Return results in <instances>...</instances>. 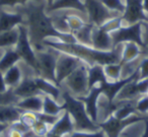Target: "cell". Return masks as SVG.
<instances>
[{
	"label": "cell",
	"mask_w": 148,
	"mask_h": 137,
	"mask_svg": "<svg viewBox=\"0 0 148 137\" xmlns=\"http://www.w3.org/2000/svg\"><path fill=\"white\" fill-rule=\"evenodd\" d=\"M9 126L10 125L8 124H3V123H0V136L3 134V133L5 132V131L7 130V129L9 128Z\"/></svg>",
	"instance_id": "obj_43"
},
{
	"label": "cell",
	"mask_w": 148,
	"mask_h": 137,
	"mask_svg": "<svg viewBox=\"0 0 148 137\" xmlns=\"http://www.w3.org/2000/svg\"><path fill=\"white\" fill-rule=\"evenodd\" d=\"M19 39L18 27L10 31L0 33V50L15 48Z\"/></svg>",
	"instance_id": "obj_25"
},
{
	"label": "cell",
	"mask_w": 148,
	"mask_h": 137,
	"mask_svg": "<svg viewBox=\"0 0 148 137\" xmlns=\"http://www.w3.org/2000/svg\"><path fill=\"white\" fill-rule=\"evenodd\" d=\"M59 51L46 47L45 50L36 51L39 68V76L57 84L56 81V65ZM58 85V84H57Z\"/></svg>",
	"instance_id": "obj_7"
},
{
	"label": "cell",
	"mask_w": 148,
	"mask_h": 137,
	"mask_svg": "<svg viewBox=\"0 0 148 137\" xmlns=\"http://www.w3.org/2000/svg\"><path fill=\"white\" fill-rule=\"evenodd\" d=\"M143 7L145 12L148 14V0H143Z\"/></svg>",
	"instance_id": "obj_47"
},
{
	"label": "cell",
	"mask_w": 148,
	"mask_h": 137,
	"mask_svg": "<svg viewBox=\"0 0 148 137\" xmlns=\"http://www.w3.org/2000/svg\"><path fill=\"white\" fill-rule=\"evenodd\" d=\"M138 71H139V79L148 78V57H144L141 59Z\"/></svg>",
	"instance_id": "obj_40"
},
{
	"label": "cell",
	"mask_w": 148,
	"mask_h": 137,
	"mask_svg": "<svg viewBox=\"0 0 148 137\" xmlns=\"http://www.w3.org/2000/svg\"><path fill=\"white\" fill-rule=\"evenodd\" d=\"M35 82L37 84V87L39 88V90L43 96H49L51 98H53L54 100L57 101V102L62 101V92L59 85L50 81V80L41 77V76H35Z\"/></svg>",
	"instance_id": "obj_17"
},
{
	"label": "cell",
	"mask_w": 148,
	"mask_h": 137,
	"mask_svg": "<svg viewBox=\"0 0 148 137\" xmlns=\"http://www.w3.org/2000/svg\"><path fill=\"white\" fill-rule=\"evenodd\" d=\"M23 70V69H21ZM23 79H21V83L16 86L15 88H13V92L16 96H18L19 98H25L29 96H43L41 94V92L39 90V88L37 87V84L35 82V76L36 73L33 69L29 66L27 72H25L23 70Z\"/></svg>",
	"instance_id": "obj_12"
},
{
	"label": "cell",
	"mask_w": 148,
	"mask_h": 137,
	"mask_svg": "<svg viewBox=\"0 0 148 137\" xmlns=\"http://www.w3.org/2000/svg\"><path fill=\"white\" fill-rule=\"evenodd\" d=\"M9 88L7 87L6 82H5L4 79V74H3V72L0 71V92H5Z\"/></svg>",
	"instance_id": "obj_41"
},
{
	"label": "cell",
	"mask_w": 148,
	"mask_h": 137,
	"mask_svg": "<svg viewBox=\"0 0 148 137\" xmlns=\"http://www.w3.org/2000/svg\"><path fill=\"white\" fill-rule=\"evenodd\" d=\"M136 110L139 114H147L148 113V94H143L139 96L136 101Z\"/></svg>",
	"instance_id": "obj_37"
},
{
	"label": "cell",
	"mask_w": 148,
	"mask_h": 137,
	"mask_svg": "<svg viewBox=\"0 0 148 137\" xmlns=\"http://www.w3.org/2000/svg\"><path fill=\"white\" fill-rule=\"evenodd\" d=\"M145 130H144V133L142 135V137H148V119L145 118Z\"/></svg>",
	"instance_id": "obj_45"
},
{
	"label": "cell",
	"mask_w": 148,
	"mask_h": 137,
	"mask_svg": "<svg viewBox=\"0 0 148 137\" xmlns=\"http://www.w3.org/2000/svg\"><path fill=\"white\" fill-rule=\"evenodd\" d=\"M15 106L25 112L40 113L43 111V96H34L21 98Z\"/></svg>",
	"instance_id": "obj_20"
},
{
	"label": "cell",
	"mask_w": 148,
	"mask_h": 137,
	"mask_svg": "<svg viewBox=\"0 0 148 137\" xmlns=\"http://www.w3.org/2000/svg\"><path fill=\"white\" fill-rule=\"evenodd\" d=\"M147 94H148V92H147Z\"/></svg>",
	"instance_id": "obj_51"
},
{
	"label": "cell",
	"mask_w": 148,
	"mask_h": 137,
	"mask_svg": "<svg viewBox=\"0 0 148 137\" xmlns=\"http://www.w3.org/2000/svg\"><path fill=\"white\" fill-rule=\"evenodd\" d=\"M52 23L53 25L56 30H57L59 33L62 34H71L70 33V30L68 28L67 21H66L65 13H60V14H55L52 15Z\"/></svg>",
	"instance_id": "obj_31"
},
{
	"label": "cell",
	"mask_w": 148,
	"mask_h": 137,
	"mask_svg": "<svg viewBox=\"0 0 148 137\" xmlns=\"http://www.w3.org/2000/svg\"><path fill=\"white\" fill-rule=\"evenodd\" d=\"M31 130L34 132V134L37 135L39 137H45L47 135V133L51 130V126H49L46 123L42 122L38 119L37 121L35 122V124L32 126Z\"/></svg>",
	"instance_id": "obj_35"
},
{
	"label": "cell",
	"mask_w": 148,
	"mask_h": 137,
	"mask_svg": "<svg viewBox=\"0 0 148 137\" xmlns=\"http://www.w3.org/2000/svg\"><path fill=\"white\" fill-rule=\"evenodd\" d=\"M21 25H25V17L21 11L7 12L0 8V33L10 31Z\"/></svg>",
	"instance_id": "obj_15"
},
{
	"label": "cell",
	"mask_w": 148,
	"mask_h": 137,
	"mask_svg": "<svg viewBox=\"0 0 148 137\" xmlns=\"http://www.w3.org/2000/svg\"><path fill=\"white\" fill-rule=\"evenodd\" d=\"M19 11L25 17V27L27 28L29 41L36 51L45 50L43 42L50 38H55L56 41L65 44L77 43L73 34L59 33L54 28L52 17L47 15L46 4L43 2H27Z\"/></svg>",
	"instance_id": "obj_1"
},
{
	"label": "cell",
	"mask_w": 148,
	"mask_h": 137,
	"mask_svg": "<svg viewBox=\"0 0 148 137\" xmlns=\"http://www.w3.org/2000/svg\"><path fill=\"white\" fill-rule=\"evenodd\" d=\"M122 69L123 64L120 63H111L103 66L106 76L109 81H118L122 79Z\"/></svg>",
	"instance_id": "obj_29"
},
{
	"label": "cell",
	"mask_w": 148,
	"mask_h": 137,
	"mask_svg": "<svg viewBox=\"0 0 148 137\" xmlns=\"http://www.w3.org/2000/svg\"><path fill=\"white\" fill-rule=\"evenodd\" d=\"M6 133H7V136L8 137H25V134L21 133L19 131L15 130V129L10 128V127L7 129Z\"/></svg>",
	"instance_id": "obj_42"
},
{
	"label": "cell",
	"mask_w": 148,
	"mask_h": 137,
	"mask_svg": "<svg viewBox=\"0 0 148 137\" xmlns=\"http://www.w3.org/2000/svg\"><path fill=\"white\" fill-rule=\"evenodd\" d=\"M19 100L10 88L5 92H0V106H15Z\"/></svg>",
	"instance_id": "obj_32"
},
{
	"label": "cell",
	"mask_w": 148,
	"mask_h": 137,
	"mask_svg": "<svg viewBox=\"0 0 148 137\" xmlns=\"http://www.w3.org/2000/svg\"><path fill=\"white\" fill-rule=\"evenodd\" d=\"M21 61L18 53L15 51L14 48L12 49H5L2 55L0 57V71L6 72L9 68L13 67Z\"/></svg>",
	"instance_id": "obj_22"
},
{
	"label": "cell",
	"mask_w": 148,
	"mask_h": 137,
	"mask_svg": "<svg viewBox=\"0 0 148 137\" xmlns=\"http://www.w3.org/2000/svg\"><path fill=\"white\" fill-rule=\"evenodd\" d=\"M142 48L139 45L133 42H128L123 44V51H122V59L121 63H128L134 60H137L141 57Z\"/></svg>",
	"instance_id": "obj_24"
},
{
	"label": "cell",
	"mask_w": 148,
	"mask_h": 137,
	"mask_svg": "<svg viewBox=\"0 0 148 137\" xmlns=\"http://www.w3.org/2000/svg\"><path fill=\"white\" fill-rule=\"evenodd\" d=\"M122 25H123V21H122V17H121V15H120V17H114V19L108 21L107 23H105L99 28H101V29L105 32H107V33L112 34L115 31H117V30H119Z\"/></svg>",
	"instance_id": "obj_34"
},
{
	"label": "cell",
	"mask_w": 148,
	"mask_h": 137,
	"mask_svg": "<svg viewBox=\"0 0 148 137\" xmlns=\"http://www.w3.org/2000/svg\"><path fill=\"white\" fill-rule=\"evenodd\" d=\"M83 63L82 60L75 56L59 51L56 65V81L58 85H61L62 82Z\"/></svg>",
	"instance_id": "obj_9"
},
{
	"label": "cell",
	"mask_w": 148,
	"mask_h": 137,
	"mask_svg": "<svg viewBox=\"0 0 148 137\" xmlns=\"http://www.w3.org/2000/svg\"><path fill=\"white\" fill-rule=\"evenodd\" d=\"M95 27V25L86 21L85 25H83L79 31L73 33L77 43L81 44V45H85V46L91 47V34H92V30Z\"/></svg>",
	"instance_id": "obj_28"
},
{
	"label": "cell",
	"mask_w": 148,
	"mask_h": 137,
	"mask_svg": "<svg viewBox=\"0 0 148 137\" xmlns=\"http://www.w3.org/2000/svg\"><path fill=\"white\" fill-rule=\"evenodd\" d=\"M45 137H63V136H61V135H58V134H55V133H53L52 131H49Z\"/></svg>",
	"instance_id": "obj_46"
},
{
	"label": "cell",
	"mask_w": 148,
	"mask_h": 137,
	"mask_svg": "<svg viewBox=\"0 0 148 137\" xmlns=\"http://www.w3.org/2000/svg\"><path fill=\"white\" fill-rule=\"evenodd\" d=\"M6 131H7V130H6ZM6 131H5V132L3 133V134L1 135V136H0V137H8V136H7V133H6Z\"/></svg>",
	"instance_id": "obj_49"
},
{
	"label": "cell",
	"mask_w": 148,
	"mask_h": 137,
	"mask_svg": "<svg viewBox=\"0 0 148 137\" xmlns=\"http://www.w3.org/2000/svg\"><path fill=\"white\" fill-rule=\"evenodd\" d=\"M4 79L6 82V85L8 88L13 89L15 88L19 83H21V79H23V70H21V64H16L13 67L9 68L6 72H4Z\"/></svg>",
	"instance_id": "obj_26"
},
{
	"label": "cell",
	"mask_w": 148,
	"mask_h": 137,
	"mask_svg": "<svg viewBox=\"0 0 148 137\" xmlns=\"http://www.w3.org/2000/svg\"><path fill=\"white\" fill-rule=\"evenodd\" d=\"M109 81L106 76L103 66L99 64L89 66L88 67V88L89 90L97 85H101L105 82Z\"/></svg>",
	"instance_id": "obj_21"
},
{
	"label": "cell",
	"mask_w": 148,
	"mask_h": 137,
	"mask_svg": "<svg viewBox=\"0 0 148 137\" xmlns=\"http://www.w3.org/2000/svg\"><path fill=\"white\" fill-rule=\"evenodd\" d=\"M125 11L121 15L126 25L137 23H148V14L143 7V0H126Z\"/></svg>",
	"instance_id": "obj_11"
},
{
	"label": "cell",
	"mask_w": 148,
	"mask_h": 137,
	"mask_svg": "<svg viewBox=\"0 0 148 137\" xmlns=\"http://www.w3.org/2000/svg\"><path fill=\"white\" fill-rule=\"evenodd\" d=\"M144 25L146 27L145 37H143V38H144V43H145L146 48H148V23H144Z\"/></svg>",
	"instance_id": "obj_44"
},
{
	"label": "cell",
	"mask_w": 148,
	"mask_h": 137,
	"mask_svg": "<svg viewBox=\"0 0 148 137\" xmlns=\"http://www.w3.org/2000/svg\"><path fill=\"white\" fill-rule=\"evenodd\" d=\"M45 47L53 48L60 52L68 53L75 57L82 60L88 66H92L95 64L99 65H107L111 63H120L122 59V51H123V44L116 46L111 51H99L89 46L81 45L79 43L65 44L58 41L45 40L43 42Z\"/></svg>",
	"instance_id": "obj_2"
},
{
	"label": "cell",
	"mask_w": 148,
	"mask_h": 137,
	"mask_svg": "<svg viewBox=\"0 0 148 137\" xmlns=\"http://www.w3.org/2000/svg\"><path fill=\"white\" fill-rule=\"evenodd\" d=\"M135 79H139V71H138V69L132 75H130L129 77L120 79L118 81H107L99 86L101 87L103 94L106 96V98L109 102H114L116 100V98H117L118 94L120 92V90L127 83H129V82L133 81Z\"/></svg>",
	"instance_id": "obj_14"
},
{
	"label": "cell",
	"mask_w": 148,
	"mask_h": 137,
	"mask_svg": "<svg viewBox=\"0 0 148 137\" xmlns=\"http://www.w3.org/2000/svg\"><path fill=\"white\" fill-rule=\"evenodd\" d=\"M62 104L65 111L69 113L74 123L75 131H97L99 130V126L97 123L93 122L88 116L83 102L72 96L68 90L61 89Z\"/></svg>",
	"instance_id": "obj_3"
},
{
	"label": "cell",
	"mask_w": 148,
	"mask_h": 137,
	"mask_svg": "<svg viewBox=\"0 0 148 137\" xmlns=\"http://www.w3.org/2000/svg\"><path fill=\"white\" fill-rule=\"evenodd\" d=\"M65 17H66L68 28H69L71 34L79 31L87 21L84 19H81L79 15L73 14V13H65Z\"/></svg>",
	"instance_id": "obj_30"
},
{
	"label": "cell",
	"mask_w": 148,
	"mask_h": 137,
	"mask_svg": "<svg viewBox=\"0 0 148 137\" xmlns=\"http://www.w3.org/2000/svg\"><path fill=\"white\" fill-rule=\"evenodd\" d=\"M101 94H103L101 87L99 85H97L91 88L86 96L77 98L81 102H83L88 116L95 123H97V120H99V100Z\"/></svg>",
	"instance_id": "obj_13"
},
{
	"label": "cell",
	"mask_w": 148,
	"mask_h": 137,
	"mask_svg": "<svg viewBox=\"0 0 148 137\" xmlns=\"http://www.w3.org/2000/svg\"><path fill=\"white\" fill-rule=\"evenodd\" d=\"M54 1H55V0H46V4H47V6H46V7L51 6V5L53 4Z\"/></svg>",
	"instance_id": "obj_48"
},
{
	"label": "cell",
	"mask_w": 148,
	"mask_h": 137,
	"mask_svg": "<svg viewBox=\"0 0 148 137\" xmlns=\"http://www.w3.org/2000/svg\"><path fill=\"white\" fill-rule=\"evenodd\" d=\"M19 120L23 123H25L27 126H29V128H32V126H33L36 121L38 120L37 114L33 112H25V111H23V112L21 113V119H19Z\"/></svg>",
	"instance_id": "obj_39"
},
{
	"label": "cell",
	"mask_w": 148,
	"mask_h": 137,
	"mask_svg": "<svg viewBox=\"0 0 148 137\" xmlns=\"http://www.w3.org/2000/svg\"><path fill=\"white\" fill-rule=\"evenodd\" d=\"M145 23H137L134 25H122L119 30L115 31L111 34L113 47L122 45V44L133 42L139 45L142 50H147L144 43V38L142 35V27Z\"/></svg>",
	"instance_id": "obj_6"
},
{
	"label": "cell",
	"mask_w": 148,
	"mask_h": 137,
	"mask_svg": "<svg viewBox=\"0 0 148 137\" xmlns=\"http://www.w3.org/2000/svg\"><path fill=\"white\" fill-rule=\"evenodd\" d=\"M144 120H145V118H143L140 115H133L125 120H119L114 116H111L107 120L99 123V126L105 132L107 137H119L122 130H124L127 126Z\"/></svg>",
	"instance_id": "obj_10"
},
{
	"label": "cell",
	"mask_w": 148,
	"mask_h": 137,
	"mask_svg": "<svg viewBox=\"0 0 148 137\" xmlns=\"http://www.w3.org/2000/svg\"><path fill=\"white\" fill-rule=\"evenodd\" d=\"M23 112L16 106H0V123L11 125L21 119Z\"/></svg>",
	"instance_id": "obj_23"
},
{
	"label": "cell",
	"mask_w": 148,
	"mask_h": 137,
	"mask_svg": "<svg viewBox=\"0 0 148 137\" xmlns=\"http://www.w3.org/2000/svg\"><path fill=\"white\" fill-rule=\"evenodd\" d=\"M62 9H74L86 15L84 3L81 0H55L51 6L46 7L47 12H55Z\"/></svg>",
	"instance_id": "obj_19"
},
{
	"label": "cell",
	"mask_w": 148,
	"mask_h": 137,
	"mask_svg": "<svg viewBox=\"0 0 148 137\" xmlns=\"http://www.w3.org/2000/svg\"><path fill=\"white\" fill-rule=\"evenodd\" d=\"M91 47L99 51H111L114 49L111 34L103 31L101 28L95 27L91 34Z\"/></svg>",
	"instance_id": "obj_16"
},
{
	"label": "cell",
	"mask_w": 148,
	"mask_h": 137,
	"mask_svg": "<svg viewBox=\"0 0 148 137\" xmlns=\"http://www.w3.org/2000/svg\"><path fill=\"white\" fill-rule=\"evenodd\" d=\"M64 111L65 109L63 104L57 102L49 96H43V113L52 116H60Z\"/></svg>",
	"instance_id": "obj_27"
},
{
	"label": "cell",
	"mask_w": 148,
	"mask_h": 137,
	"mask_svg": "<svg viewBox=\"0 0 148 137\" xmlns=\"http://www.w3.org/2000/svg\"><path fill=\"white\" fill-rule=\"evenodd\" d=\"M101 3L110 9L111 11H115V12L119 13V14H123L125 11V2L123 0H101Z\"/></svg>",
	"instance_id": "obj_33"
},
{
	"label": "cell",
	"mask_w": 148,
	"mask_h": 137,
	"mask_svg": "<svg viewBox=\"0 0 148 137\" xmlns=\"http://www.w3.org/2000/svg\"><path fill=\"white\" fill-rule=\"evenodd\" d=\"M53 133L61 136H66V135L70 134L73 131H75L74 128V123L72 120L71 116L69 115V113L67 111H64L61 115L59 116V119L57 120V122L52 126L51 130Z\"/></svg>",
	"instance_id": "obj_18"
},
{
	"label": "cell",
	"mask_w": 148,
	"mask_h": 137,
	"mask_svg": "<svg viewBox=\"0 0 148 137\" xmlns=\"http://www.w3.org/2000/svg\"><path fill=\"white\" fill-rule=\"evenodd\" d=\"M83 3L86 10L87 21L95 27H101L108 21L121 15L108 9L101 0H83Z\"/></svg>",
	"instance_id": "obj_8"
},
{
	"label": "cell",
	"mask_w": 148,
	"mask_h": 137,
	"mask_svg": "<svg viewBox=\"0 0 148 137\" xmlns=\"http://www.w3.org/2000/svg\"><path fill=\"white\" fill-rule=\"evenodd\" d=\"M88 67L87 64L83 63L77 68L72 74H70L61 85L70 92L72 96H83L89 92L88 88Z\"/></svg>",
	"instance_id": "obj_4"
},
{
	"label": "cell",
	"mask_w": 148,
	"mask_h": 137,
	"mask_svg": "<svg viewBox=\"0 0 148 137\" xmlns=\"http://www.w3.org/2000/svg\"><path fill=\"white\" fill-rule=\"evenodd\" d=\"M0 51H1V50H0ZM1 55H2V53H0V57H1Z\"/></svg>",
	"instance_id": "obj_50"
},
{
	"label": "cell",
	"mask_w": 148,
	"mask_h": 137,
	"mask_svg": "<svg viewBox=\"0 0 148 137\" xmlns=\"http://www.w3.org/2000/svg\"><path fill=\"white\" fill-rule=\"evenodd\" d=\"M19 39L15 46V51L18 53L21 61L35 71L36 75L39 76V68H38V60L36 55V50L29 41L27 28L25 25H18Z\"/></svg>",
	"instance_id": "obj_5"
},
{
	"label": "cell",
	"mask_w": 148,
	"mask_h": 137,
	"mask_svg": "<svg viewBox=\"0 0 148 137\" xmlns=\"http://www.w3.org/2000/svg\"><path fill=\"white\" fill-rule=\"evenodd\" d=\"M64 137H107L101 129L97 131H93V132H90V131H73L70 134L66 135Z\"/></svg>",
	"instance_id": "obj_36"
},
{
	"label": "cell",
	"mask_w": 148,
	"mask_h": 137,
	"mask_svg": "<svg viewBox=\"0 0 148 137\" xmlns=\"http://www.w3.org/2000/svg\"><path fill=\"white\" fill-rule=\"evenodd\" d=\"M29 1L43 2V0H0V8H3V7H14L16 5L25 6Z\"/></svg>",
	"instance_id": "obj_38"
}]
</instances>
